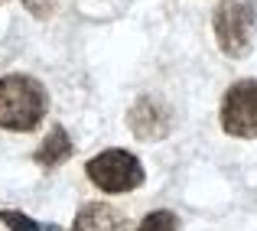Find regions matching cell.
Masks as SVG:
<instances>
[{
	"label": "cell",
	"instance_id": "obj_1",
	"mask_svg": "<svg viewBox=\"0 0 257 231\" xmlns=\"http://www.w3.org/2000/svg\"><path fill=\"white\" fill-rule=\"evenodd\" d=\"M49 114V91L33 75L0 78V127L13 134H33Z\"/></svg>",
	"mask_w": 257,
	"mask_h": 231
},
{
	"label": "cell",
	"instance_id": "obj_2",
	"mask_svg": "<svg viewBox=\"0 0 257 231\" xmlns=\"http://www.w3.org/2000/svg\"><path fill=\"white\" fill-rule=\"evenodd\" d=\"M212 30L228 59H247L257 36V0H221L212 13Z\"/></svg>",
	"mask_w": 257,
	"mask_h": 231
},
{
	"label": "cell",
	"instance_id": "obj_3",
	"mask_svg": "<svg viewBox=\"0 0 257 231\" xmlns=\"http://www.w3.org/2000/svg\"><path fill=\"white\" fill-rule=\"evenodd\" d=\"M85 176L94 189L107 195H120V192H134V189L144 186L147 173H144V163L137 160L134 153L127 150H101L98 156L85 163Z\"/></svg>",
	"mask_w": 257,
	"mask_h": 231
},
{
	"label": "cell",
	"instance_id": "obj_4",
	"mask_svg": "<svg viewBox=\"0 0 257 231\" xmlns=\"http://www.w3.org/2000/svg\"><path fill=\"white\" fill-rule=\"evenodd\" d=\"M221 131L228 137L257 140V78H241L221 98Z\"/></svg>",
	"mask_w": 257,
	"mask_h": 231
},
{
	"label": "cell",
	"instance_id": "obj_5",
	"mask_svg": "<svg viewBox=\"0 0 257 231\" xmlns=\"http://www.w3.org/2000/svg\"><path fill=\"white\" fill-rule=\"evenodd\" d=\"M127 127L137 140H163L173 131V114L157 94H140L127 111Z\"/></svg>",
	"mask_w": 257,
	"mask_h": 231
},
{
	"label": "cell",
	"instance_id": "obj_6",
	"mask_svg": "<svg viewBox=\"0 0 257 231\" xmlns=\"http://www.w3.org/2000/svg\"><path fill=\"white\" fill-rule=\"evenodd\" d=\"M69 231H134V228H131V218L120 208L107 205V202H88L75 215Z\"/></svg>",
	"mask_w": 257,
	"mask_h": 231
},
{
	"label": "cell",
	"instance_id": "obj_7",
	"mask_svg": "<svg viewBox=\"0 0 257 231\" xmlns=\"http://www.w3.org/2000/svg\"><path fill=\"white\" fill-rule=\"evenodd\" d=\"M72 153H75V144L69 140L65 127L62 124H52L49 134H46V140L36 147L33 160H36V166H43V169H59L62 163L72 160Z\"/></svg>",
	"mask_w": 257,
	"mask_h": 231
},
{
	"label": "cell",
	"instance_id": "obj_8",
	"mask_svg": "<svg viewBox=\"0 0 257 231\" xmlns=\"http://www.w3.org/2000/svg\"><path fill=\"white\" fill-rule=\"evenodd\" d=\"M137 231H179V218L170 208H157V212H147Z\"/></svg>",
	"mask_w": 257,
	"mask_h": 231
},
{
	"label": "cell",
	"instance_id": "obj_9",
	"mask_svg": "<svg viewBox=\"0 0 257 231\" xmlns=\"http://www.w3.org/2000/svg\"><path fill=\"white\" fill-rule=\"evenodd\" d=\"M0 221H4L10 231H52L49 225H39L36 218L17 212V208H0Z\"/></svg>",
	"mask_w": 257,
	"mask_h": 231
},
{
	"label": "cell",
	"instance_id": "obj_10",
	"mask_svg": "<svg viewBox=\"0 0 257 231\" xmlns=\"http://www.w3.org/2000/svg\"><path fill=\"white\" fill-rule=\"evenodd\" d=\"M23 7L33 13L36 20H49L56 13V0H23Z\"/></svg>",
	"mask_w": 257,
	"mask_h": 231
},
{
	"label": "cell",
	"instance_id": "obj_11",
	"mask_svg": "<svg viewBox=\"0 0 257 231\" xmlns=\"http://www.w3.org/2000/svg\"><path fill=\"white\" fill-rule=\"evenodd\" d=\"M4 4H7V0H0V7H4Z\"/></svg>",
	"mask_w": 257,
	"mask_h": 231
}]
</instances>
